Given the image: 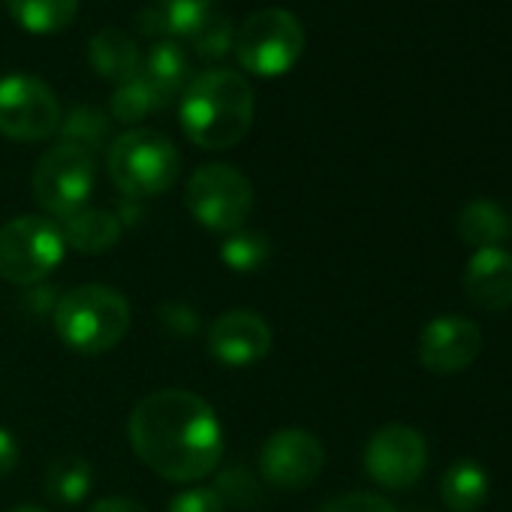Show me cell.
<instances>
[{
  "label": "cell",
  "instance_id": "obj_1",
  "mask_svg": "<svg viewBox=\"0 0 512 512\" xmlns=\"http://www.w3.org/2000/svg\"><path fill=\"white\" fill-rule=\"evenodd\" d=\"M130 446L169 482L211 476L223 458V425L214 407L187 389H157L130 413Z\"/></svg>",
  "mask_w": 512,
  "mask_h": 512
},
{
  "label": "cell",
  "instance_id": "obj_2",
  "mask_svg": "<svg viewBox=\"0 0 512 512\" xmlns=\"http://www.w3.org/2000/svg\"><path fill=\"white\" fill-rule=\"evenodd\" d=\"M256 100L244 76L232 70H205L181 91V130L205 151H226L238 145L253 124Z\"/></svg>",
  "mask_w": 512,
  "mask_h": 512
},
{
  "label": "cell",
  "instance_id": "obj_3",
  "mask_svg": "<svg viewBox=\"0 0 512 512\" xmlns=\"http://www.w3.org/2000/svg\"><path fill=\"white\" fill-rule=\"evenodd\" d=\"M52 323L70 350L97 356L124 341L130 329V302L106 284H85L61 296Z\"/></svg>",
  "mask_w": 512,
  "mask_h": 512
},
{
  "label": "cell",
  "instance_id": "obj_4",
  "mask_svg": "<svg viewBox=\"0 0 512 512\" xmlns=\"http://www.w3.org/2000/svg\"><path fill=\"white\" fill-rule=\"evenodd\" d=\"M178 148L160 130H127L109 148L106 169L112 184L130 199H151L166 193L178 178Z\"/></svg>",
  "mask_w": 512,
  "mask_h": 512
},
{
  "label": "cell",
  "instance_id": "obj_5",
  "mask_svg": "<svg viewBox=\"0 0 512 512\" xmlns=\"http://www.w3.org/2000/svg\"><path fill=\"white\" fill-rule=\"evenodd\" d=\"M232 52L247 73L278 79L299 64L305 52V28L290 10L269 7L244 19L235 31Z\"/></svg>",
  "mask_w": 512,
  "mask_h": 512
},
{
  "label": "cell",
  "instance_id": "obj_6",
  "mask_svg": "<svg viewBox=\"0 0 512 512\" xmlns=\"http://www.w3.org/2000/svg\"><path fill=\"white\" fill-rule=\"evenodd\" d=\"M67 241L58 223L22 214L0 226V278L16 287L43 284L64 260Z\"/></svg>",
  "mask_w": 512,
  "mask_h": 512
},
{
  "label": "cell",
  "instance_id": "obj_7",
  "mask_svg": "<svg viewBox=\"0 0 512 512\" xmlns=\"http://www.w3.org/2000/svg\"><path fill=\"white\" fill-rule=\"evenodd\" d=\"M187 208L211 232H235L253 211V187L244 172L226 163H205L187 181Z\"/></svg>",
  "mask_w": 512,
  "mask_h": 512
},
{
  "label": "cell",
  "instance_id": "obj_8",
  "mask_svg": "<svg viewBox=\"0 0 512 512\" xmlns=\"http://www.w3.org/2000/svg\"><path fill=\"white\" fill-rule=\"evenodd\" d=\"M94 181H97V169H94V157L85 154L82 148L73 145H55L52 151H46L40 157V163L34 166V196L37 202L67 220L76 211L88 208V199L94 193Z\"/></svg>",
  "mask_w": 512,
  "mask_h": 512
},
{
  "label": "cell",
  "instance_id": "obj_9",
  "mask_svg": "<svg viewBox=\"0 0 512 512\" xmlns=\"http://www.w3.org/2000/svg\"><path fill=\"white\" fill-rule=\"evenodd\" d=\"M61 103L55 91L28 73L0 79V136L13 142H43L61 127Z\"/></svg>",
  "mask_w": 512,
  "mask_h": 512
},
{
  "label": "cell",
  "instance_id": "obj_10",
  "mask_svg": "<svg viewBox=\"0 0 512 512\" xmlns=\"http://www.w3.org/2000/svg\"><path fill=\"white\" fill-rule=\"evenodd\" d=\"M326 464V449L317 434L305 428H281L260 449V473L269 485L284 491L308 488Z\"/></svg>",
  "mask_w": 512,
  "mask_h": 512
},
{
  "label": "cell",
  "instance_id": "obj_11",
  "mask_svg": "<svg viewBox=\"0 0 512 512\" xmlns=\"http://www.w3.org/2000/svg\"><path fill=\"white\" fill-rule=\"evenodd\" d=\"M428 464L425 437L410 425H383L365 446V470L383 488H410Z\"/></svg>",
  "mask_w": 512,
  "mask_h": 512
},
{
  "label": "cell",
  "instance_id": "obj_12",
  "mask_svg": "<svg viewBox=\"0 0 512 512\" xmlns=\"http://www.w3.org/2000/svg\"><path fill=\"white\" fill-rule=\"evenodd\" d=\"M482 353V329L461 317L443 314L434 317L419 335V362L431 374H458L467 371Z\"/></svg>",
  "mask_w": 512,
  "mask_h": 512
},
{
  "label": "cell",
  "instance_id": "obj_13",
  "mask_svg": "<svg viewBox=\"0 0 512 512\" xmlns=\"http://www.w3.org/2000/svg\"><path fill=\"white\" fill-rule=\"evenodd\" d=\"M272 350V329L253 311H226L208 329V353L226 368L260 365Z\"/></svg>",
  "mask_w": 512,
  "mask_h": 512
},
{
  "label": "cell",
  "instance_id": "obj_14",
  "mask_svg": "<svg viewBox=\"0 0 512 512\" xmlns=\"http://www.w3.org/2000/svg\"><path fill=\"white\" fill-rule=\"evenodd\" d=\"M467 299L488 314H503L512 308V253L506 247L473 250L464 269Z\"/></svg>",
  "mask_w": 512,
  "mask_h": 512
},
{
  "label": "cell",
  "instance_id": "obj_15",
  "mask_svg": "<svg viewBox=\"0 0 512 512\" xmlns=\"http://www.w3.org/2000/svg\"><path fill=\"white\" fill-rule=\"evenodd\" d=\"M166 106L187 88L190 82V64L184 49L175 40H157L148 55L139 61V73H136Z\"/></svg>",
  "mask_w": 512,
  "mask_h": 512
},
{
  "label": "cell",
  "instance_id": "obj_16",
  "mask_svg": "<svg viewBox=\"0 0 512 512\" xmlns=\"http://www.w3.org/2000/svg\"><path fill=\"white\" fill-rule=\"evenodd\" d=\"M458 238L473 247H500L512 235V214L494 199H470L455 220Z\"/></svg>",
  "mask_w": 512,
  "mask_h": 512
},
{
  "label": "cell",
  "instance_id": "obj_17",
  "mask_svg": "<svg viewBox=\"0 0 512 512\" xmlns=\"http://www.w3.org/2000/svg\"><path fill=\"white\" fill-rule=\"evenodd\" d=\"M61 232L67 247H76L79 253H106L118 244L124 220L106 208H82L61 223Z\"/></svg>",
  "mask_w": 512,
  "mask_h": 512
},
{
  "label": "cell",
  "instance_id": "obj_18",
  "mask_svg": "<svg viewBox=\"0 0 512 512\" xmlns=\"http://www.w3.org/2000/svg\"><path fill=\"white\" fill-rule=\"evenodd\" d=\"M88 61L94 67V73H100L103 79L121 85L127 79H133L139 73V46L118 28H106L100 34L91 37L88 43Z\"/></svg>",
  "mask_w": 512,
  "mask_h": 512
},
{
  "label": "cell",
  "instance_id": "obj_19",
  "mask_svg": "<svg viewBox=\"0 0 512 512\" xmlns=\"http://www.w3.org/2000/svg\"><path fill=\"white\" fill-rule=\"evenodd\" d=\"M488 497V473L473 458H458L446 467L440 482V500L449 512H476Z\"/></svg>",
  "mask_w": 512,
  "mask_h": 512
},
{
  "label": "cell",
  "instance_id": "obj_20",
  "mask_svg": "<svg viewBox=\"0 0 512 512\" xmlns=\"http://www.w3.org/2000/svg\"><path fill=\"white\" fill-rule=\"evenodd\" d=\"M19 28L37 37L67 31L79 16V0H7Z\"/></svg>",
  "mask_w": 512,
  "mask_h": 512
},
{
  "label": "cell",
  "instance_id": "obj_21",
  "mask_svg": "<svg viewBox=\"0 0 512 512\" xmlns=\"http://www.w3.org/2000/svg\"><path fill=\"white\" fill-rule=\"evenodd\" d=\"M61 142L82 148L85 154H94L100 148H106L109 133H112V121L106 112H100L97 106H73L64 118H61Z\"/></svg>",
  "mask_w": 512,
  "mask_h": 512
},
{
  "label": "cell",
  "instance_id": "obj_22",
  "mask_svg": "<svg viewBox=\"0 0 512 512\" xmlns=\"http://www.w3.org/2000/svg\"><path fill=\"white\" fill-rule=\"evenodd\" d=\"M151 10L160 19L163 40H193L199 28L214 16V0H154Z\"/></svg>",
  "mask_w": 512,
  "mask_h": 512
},
{
  "label": "cell",
  "instance_id": "obj_23",
  "mask_svg": "<svg viewBox=\"0 0 512 512\" xmlns=\"http://www.w3.org/2000/svg\"><path fill=\"white\" fill-rule=\"evenodd\" d=\"M272 256V241L256 229H235L220 244V260L235 275H253L260 272Z\"/></svg>",
  "mask_w": 512,
  "mask_h": 512
},
{
  "label": "cell",
  "instance_id": "obj_24",
  "mask_svg": "<svg viewBox=\"0 0 512 512\" xmlns=\"http://www.w3.org/2000/svg\"><path fill=\"white\" fill-rule=\"evenodd\" d=\"M94 470L85 458H58L46 473V494L61 506L82 503L91 491Z\"/></svg>",
  "mask_w": 512,
  "mask_h": 512
},
{
  "label": "cell",
  "instance_id": "obj_25",
  "mask_svg": "<svg viewBox=\"0 0 512 512\" xmlns=\"http://www.w3.org/2000/svg\"><path fill=\"white\" fill-rule=\"evenodd\" d=\"M109 109H112V118L115 121H121V124H139L142 118L157 115L160 109H166V103L139 76H133V79L121 82L115 88Z\"/></svg>",
  "mask_w": 512,
  "mask_h": 512
},
{
  "label": "cell",
  "instance_id": "obj_26",
  "mask_svg": "<svg viewBox=\"0 0 512 512\" xmlns=\"http://www.w3.org/2000/svg\"><path fill=\"white\" fill-rule=\"evenodd\" d=\"M223 503L229 506H238V509H253V506H260L263 500V488L260 482H256V476L244 467H226L220 470L217 476V488Z\"/></svg>",
  "mask_w": 512,
  "mask_h": 512
},
{
  "label": "cell",
  "instance_id": "obj_27",
  "mask_svg": "<svg viewBox=\"0 0 512 512\" xmlns=\"http://www.w3.org/2000/svg\"><path fill=\"white\" fill-rule=\"evenodd\" d=\"M190 43H193V49H196V55H199L202 61H220V58H226V55L232 52V46H235V28H232L229 16L214 13V16L199 28V34H196Z\"/></svg>",
  "mask_w": 512,
  "mask_h": 512
},
{
  "label": "cell",
  "instance_id": "obj_28",
  "mask_svg": "<svg viewBox=\"0 0 512 512\" xmlns=\"http://www.w3.org/2000/svg\"><path fill=\"white\" fill-rule=\"evenodd\" d=\"M320 512H395V506L371 491H347L323 503Z\"/></svg>",
  "mask_w": 512,
  "mask_h": 512
},
{
  "label": "cell",
  "instance_id": "obj_29",
  "mask_svg": "<svg viewBox=\"0 0 512 512\" xmlns=\"http://www.w3.org/2000/svg\"><path fill=\"white\" fill-rule=\"evenodd\" d=\"M166 512H226V503L220 500V494L214 488H187L181 494H175L169 500Z\"/></svg>",
  "mask_w": 512,
  "mask_h": 512
},
{
  "label": "cell",
  "instance_id": "obj_30",
  "mask_svg": "<svg viewBox=\"0 0 512 512\" xmlns=\"http://www.w3.org/2000/svg\"><path fill=\"white\" fill-rule=\"evenodd\" d=\"M58 302H61V296H58L55 287H49V284H34V287H25L22 311H25L31 320H46V317H55Z\"/></svg>",
  "mask_w": 512,
  "mask_h": 512
},
{
  "label": "cell",
  "instance_id": "obj_31",
  "mask_svg": "<svg viewBox=\"0 0 512 512\" xmlns=\"http://www.w3.org/2000/svg\"><path fill=\"white\" fill-rule=\"evenodd\" d=\"M160 320L169 326V332H175V335H190V332H196L199 329V317L190 311V308H184V305H166L163 311H160Z\"/></svg>",
  "mask_w": 512,
  "mask_h": 512
},
{
  "label": "cell",
  "instance_id": "obj_32",
  "mask_svg": "<svg viewBox=\"0 0 512 512\" xmlns=\"http://www.w3.org/2000/svg\"><path fill=\"white\" fill-rule=\"evenodd\" d=\"M19 458H22V446H19L16 434L0 425V479L10 476L19 467Z\"/></svg>",
  "mask_w": 512,
  "mask_h": 512
},
{
  "label": "cell",
  "instance_id": "obj_33",
  "mask_svg": "<svg viewBox=\"0 0 512 512\" xmlns=\"http://www.w3.org/2000/svg\"><path fill=\"white\" fill-rule=\"evenodd\" d=\"M88 512H148V509L142 503L130 500V497H103Z\"/></svg>",
  "mask_w": 512,
  "mask_h": 512
},
{
  "label": "cell",
  "instance_id": "obj_34",
  "mask_svg": "<svg viewBox=\"0 0 512 512\" xmlns=\"http://www.w3.org/2000/svg\"><path fill=\"white\" fill-rule=\"evenodd\" d=\"M7 512H46V509H40V506H13Z\"/></svg>",
  "mask_w": 512,
  "mask_h": 512
}]
</instances>
